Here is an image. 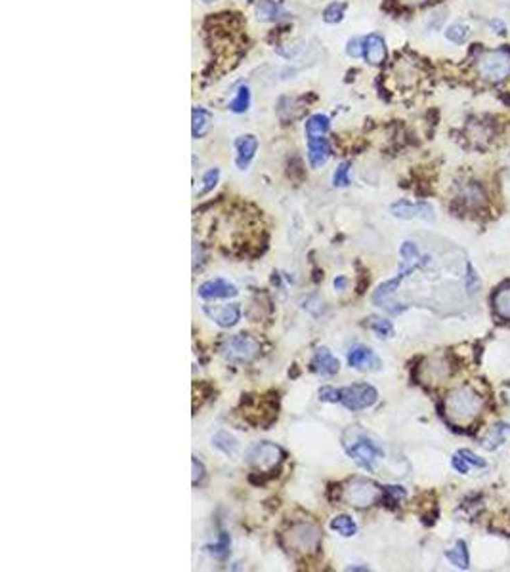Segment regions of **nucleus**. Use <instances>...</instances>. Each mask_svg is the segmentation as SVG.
<instances>
[{
	"label": "nucleus",
	"instance_id": "7",
	"mask_svg": "<svg viewBox=\"0 0 510 572\" xmlns=\"http://www.w3.org/2000/svg\"><path fill=\"white\" fill-rule=\"evenodd\" d=\"M222 353L235 363H250L260 355V342L248 334H235L226 340Z\"/></svg>",
	"mask_w": 510,
	"mask_h": 572
},
{
	"label": "nucleus",
	"instance_id": "44",
	"mask_svg": "<svg viewBox=\"0 0 510 572\" xmlns=\"http://www.w3.org/2000/svg\"><path fill=\"white\" fill-rule=\"evenodd\" d=\"M205 2H214V0H205Z\"/></svg>",
	"mask_w": 510,
	"mask_h": 572
},
{
	"label": "nucleus",
	"instance_id": "4",
	"mask_svg": "<svg viewBox=\"0 0 510 572\" xmlns=\"http://www.w3.org/2000/svg\"><path fill=\"white\" fill-rule=\"evenodd\" d=\"M476 71L479 78L487 83L497 84L510 78V48H495L479 53Z\"/></svg>",
	"mask_w": 510,
	"mask_h": 572
},
{
	"label": "nucleus",
	"instance_id": "41",
	"mask_svg": "<svg viewBox=\"0 0 510 572\" xmlns=\"http://www.w3.org/2000/svg\"><path fill=\"white\" fill-rule=\"evenodd\" d=\"M346 286H348V279L346 277H337L334 279V288L337 290H344Z\"/></svg>",
	"mask_w": 510,
	"mask_h": 572
},
{
	"label": "nucleus",
	"instance_id": "9",
	"mask_svg": "<svg viewBox=\"0 0 510 572\" xmlns=\"http://www.w3.org/2000/svg\"><path fill=\"white\" fill-rule=\"evenodd\" d=\"M390 210L400 220H425L432 221L434 208L428 202H411V200H398L390 206Z\"/></svg>",
	"mask_w": 510,
	"mask_h": 572
},
{
	"label": "nucleus",
	"instance_id": "20",
	"mask_svg": "<svg viewBox=\"0 0 510 572\" xmlns=\"http://www.w3.org/2000/svg\"><path fill=\"white\" fill-rule=\"evenodd\" d=\"M283 15H285V10L275 0H260L256 6V17L260 21H278Z\"/></svg>",
	"mask_w": 510,
	"mask_h": 572
},
{
	"label": "nucleus",
	"instance_id": "12",
	"mask_svg": "<svg viewBox=\"0 0 510 572\" xmlns=\"http://www.w3.org/2000/svg\"><path fill=\"white\" fill-rule=\"evenodd\" d=\"M258 149V139L253 134H245L235 139V166L239 170L248 168Z\"/></svg>",
	"mask_w": 510,
	"mask_h": 572
},
{
	"label": "nucleus",
	"instance_id": "39",
	"mask_svg": "<svg viewBox=\"0 0 510 572\" xmlns=\"http://www.w3.org/2000/svg\"><path fill=\"white\" fill-rule=\"evenodd\" d=\"M459 454H461L463 458H466V462H468L470 465H476V467H486V465H487L486 460L478 458L476 454H474V452H472V450H468V449L459 450Z\"/></svg>",
	"mask_w": 510,
	"mask_h": 572
},
{
	"label": "nucleus",
	"instance_id": "10",
	"mask_svg": "<svg viewBox=\"0 0 510 572\" xmlns=\"http://www.w3.org/2000/svg\"><path fill=\"white\" fill-rule=\"evenodd\" d=\"M197 294L201 300L212 302V300H228V297H235L239 294L237 286L233 282L226 281V279H212L199 284Z\"/></svg>",
	"mask_w": 510,
	"mask_h": 572
},
{
	"label": "nucleus",
	"instance_id": "8",
	"mask_svg": "<svg viewBox=\"0 0 510 572\" xmlns=\"http://www.w3.org/2000/svg\"><path fill=\"white\" fill-rule=\"evenodd\" d=\"M377 401H379V391L369 383H354L340 389V403L352 412L371 408Z\"/></svg>",
	"mask_w": 510,
	"mask_h": 572
},
{
	"label": "nucleus",
	"instance_id": "25",
	"mask_svg": "<svg viewBox=\"0 0 510 572\" xmlns=\"http://www.w3.org/2000/svg\"><path fill=\"white\" fill-rule=\"evenodd\" d=\"M230 111L235 114H243L247 113L248 107H250V90H248V86H241L239 90H237V94H235V98L230 101Z\"/></svg>",
	"mask_w": 510,
	"mask_h": 572
},
{
	"label": "nucleus",
	"instance_id": "11",
	"mask_svg": "<svg viewBox=\"0 0 510 572\" xmlns=\"http://www.w3.org/2000/svg\"><path fill=\"white\" fill-rule=\"evenodd\" d=\"M205 313L210 319L216 322L220 328H232L235 327L241 319V305L239 304H226L220 307H205Z\"/></svg>",
	"mask_w": 510,
	"mask_h": 572
},
{
	"label": "nucleus",
	"instance_id": "19",
	"mask_svg": "<svg viewBox=\"0 0 510 572\" xmlns=\"http://www.w3.org/2000/svg\"><path fill=\"white\" fill-rule=\"evenodd\" d=\"M331 130V121L327 114H312L306 124H304V132H306V137H321L325 136L327 132Z\"/></svg>",
	"mask_w": 510,
	"mask_h": 572
},
{
	"label": "nucleus",
	"instance_id": "29",
	"mask_svg": "<svg viewBox=\"0 0 510 572\" xmlns=\"http://www.w3.org/2000/svg\"><path fill=\"white\" fill-rule=\"evenodd\" d=\"M344 10H346V4L344 2H332L329 6L323 10V21L329 23V25H334V23L342 21L344 17Z\"/></svg>",
	"mask_w": 510,
	"mask_h": 572
},
{
	"label": "nucleus",
	"instance_id": "6",
	"mask_svg": "<svg viewBox=\"0 0 510 572\" xmlns=\"http://www.w3.org/2000/svg\"><path fill=\"white\" fill-rule=\"evenodd\" d=\"M283 458H285L283 449L270 441L256 442L247 452V462L258 471H271L273 467H278L283 462Z\"/></svg>",
	"mask_w": 510,
	"mask_h": 572
},
{
	"label": "nucleus",
	"instance_id": "14",
	"mask_svg": "<svg viewBox=\"0 0 510 572\" xmlns=\"http://www.w3.org/2000/svg\"><path fill=\"white\" fill-rule=\"evenodd\" d=\"M308 141V162L312 168H321L331 157V145L321 137H306Z\"/></svg>",
	"mask_w": 510,
	"mask_h": 572
},
{
	"label": "nucleus",
	"instance_id": "18",
	"mask_svg": "<svg viewBox=\"0 0 510 572\" xmlns=\"http://www.w3.org/2000/svg\"><path fill=\"white\" fill-rule=\"evenodd\" d=\"M491 305H493V311L499 319L510 320V282L495 290Z\"/></svg>",
	"mask_w": 510,
	"mask_h": 572
},
{
	"label": "nucleus",
	"instance_id": "38",
	"mask_svg": "<svg viewBox=\"0 0 510 572\" xmlns=\"http://www.w3.org/2000/svg\"><path fill=\"white\" fill-rule=\"evenodd\" d=\"M384 498H390V502L398 503L405 498V490L402 487H384Z\"/></svg>",
	"mask_w": 510,
	"mask_h": 572
},
{
	"label": "nucleus",
	"instance_id": "3",
	"mask_svg": "<svg viewBox=\"0 0 510 572\" xmlns=\"http://www.w3.org/2000/svg\"><path fill=\"white\" fill-rule=\"evenodd\" d=\"M337 498L354 508H369L384 500V488H380L373 480L350 479L344 485H340Z\"/></svg>",
	"mask_w": 510,
	"mask_h": 572
},
{
	"label": "nucleus",
	"instance_id": "5",
	"mask_svg": "<svg viewBox=\"0 0 510 572\" xmlns=\"http://www.w3.org/2000/svg\"><path fill=\"white\" fill-rule=\"evenodd\" d=\"M283 540L293 553H316L321 544V530L314 523H296L283 534Z\"/></svg>",
	"mask_w": 510,
	"mask_h": 572
},
{
	"label": "nucleus",
	"instance_id": "1",
	"mask_svg": "<svg viewBox=\"0 0 510 572\" xmlns=\"http://www.w3.org/2000/svg\"><path fill=\"white\" fill-rule=\"evenodd\" d=\"M445 416L455 426H468L484 410V397L470 385H459L445 397Z\"/></svg>",
	"mask_w": 510,
	"mask_h": 572
},
{
	"label": "nucleus",
	"instance_id": "16",
	"mask_svg": "<svg viewBox=\"0 0 510 572\" xmlns=\"http://www.w3.org/2000/svg\"><path fill=\"white\" fill-rule=\"evenodd\" d=\"M348 365L356 370H369V368H379L380 361L369 347L356 345L348 353Z\"/></svg>",
	"mask_w": 510,
	"mask_h": 572
},
{
	"label": "nucleus",
	"instance_id": "24",
	"mask_svg": "<svg viewBox=\"0 0 510 572\" xmlns=\"http://www.w3.org/2000/svg\"><path fill=\"white\" fill-rule=\"evenodd\" d=\"M445 557H448V561H451V563L455 564L457 569H468V564H470V559H468V551H466V544H464L463 540L457 541L455 549H449V551H445Z\"/></svg>",
	"mask_w": 510,
	"mask_h": 572
},
{
	"label": "nucleus",
	"instance_id": "32",
	"mask_svg": "<svg viewBox=\"0 0 510 572\" xmlns=\"http://www.w3.org/2000/svg\"><path fill=\"white\" fill-rule=\"evenodd\" d=\"M218 180H220V168H209V170L203 174V187L201 191H199V195H207V193H210V191L216 187Z\"/></svg>",
	"mask_w": 510,
	"mask_h": 572
},
{
	"label": "nucleus",
	"instance_id": "23",
	"mask_svg": "<svg viewBox=\"0 0 510 572\" xmlns=\"http://www.w3.org/2000/svg\"><path fill=\"white\" fill-rule=\"evenodd\" d=\"M331 528L337 534H340V536H344V538H350V536H354L357 532L356 521L350 517V515H337V517H332Z\"/></svg>",
	"mask_w": 510,
	"mask_h": 572
},
{
	"label": "nucleus",
	"instance_id": "22",
	"mask_svg": "<svg viewBox=\"0 0 510 572\" xmlns=\"http://www.w3.org/2000/svg\"><path fill=\"white\" fill-rule=\"evenodd\" d=\"M212 447L216 450H220L226 456H233V454L237 452V441H235V437H232L228 431H218V433L212 437Z\"/></svg>",
	"mask_w": 510,
	"mask_h": 572
},
{
	"label": "nucleus",
	"instance_id": "2",
	"mask_svg": "<svg viewBox=\"0 0 510 572\" xmlns=\"http://www.w3.org/2000/svg\"><path fill=\"white\" fill-rule=\"evenodd\" d=\"M342 444H344V450L354 462H356L359 467H364L367 471H375L377 469V464L379 460L384 454H382V449L377 447L375 442L359 429H350L344 435L342 439Z\"/></svg>",
	"mask_w": 510,
	"mask_h": 572
},
{
	"label": "nucleus",
	"instance_id": "34",
	"mask_svg": "<svg viewBox=\"0 0 510 572\" xmlns=\"http://www.w3.org/2000/svg\"><path fill=\"white\" fill-rule=\"evenodd\" d=\"M400 256H402V259L405 261V263H417L418 261L417 244L411 243V241H405V243L400 246ZM423 259H420V261H423Z\"/></svg>",
	"mask_w": 510,
	"mask_h": 572
},
{
	"label": "nucleus",
	"instance_id": "27",
	"mask_svg": "<svg viewBox=\"0 0 510 572\" xmlns=\"http://www.w3.org/2000/svg\"><path fill=\"white\" fill-rule=\"evenodd\" d=\"M507 435H510V426H507V424H499V426H495L493 429L489 431V437L484 439V447L489 450L497 449V447H499V444L507 439Z\"/></svg>",
	"mask_w": 510,
	"mask_h": 572
},
{
	"label": "nucleus",
	"instance_id": "15",
	"mask_svg": "<svg viewBox=\"0 0 510 572\" xmlns=\"http://www.w3.org/2000/svg\"><path fill=\"white\" fill-rule=\"evenodd\" d=\"M312 370L321 376H334L340 370V361L327 347H319L312 358Z\"/></svg>",
	"mask_w": 510,
	"mask_h": 572
},
{
	"label": "nucleus",
	"instance_id": "42",
	"mask_svg": "<svg viewBox=\"0 0 510 572\" xmlns=\"http://www.w3.org/2000/svg\"><path fill=\"white\" fill-rule=\"evenodd\" d=\"M398 2L403 6H420V4H426L428 0H398Z\"/></svg>",
	"mask_w": 510,
	"mask_h": 572
},
{
	"label": "nucleus",
	"instance_id": "40",
	"mask_svg": "<svg viewBox=\"0 0 510 572\" xmlns=\"http://www.w3.org/2000/svg\"><path fill=\"white\" fill-rule=\"evenodd\" d=\"M451 465H453V469L459 473H468V469H470V464L466 462V458H463L459 452H457L455 456H453V460H451Z\"/></svg>",
	"mask_w": 510,
	"mask_h": 572
},
{
	"label": "nucleus",
	"instance_id": "36",
	"mask_svg": "<svg viewBox=\"0 0 510 572\" xmlns=\"http://www.w3.org/2000/svg\"><path fill=\"white\" fill-rule=\"evenodd\" d=\"M346 53H348L350 58H359V55H364V38H352V40H348Z\"/></svg>",
	"mask_w": 510,
	"mask_h": 572
},
{
	"label": "nucleus",
	"instance_id": "28",
	"mask_svg": "<svg viewBox=\"0 0 510 572\" xmlns=\"http://www.w3.org/2000/svg\"><path fill=\"white\" fill-rule=\"evenodd\" d=\"M367 327L371 328L373 332L379 336V338H392V336H394V327H392V322L386 319L371 317L369 322H367Z\"/></svg>",
	"mask_w": 510,
	"mask_h": 572
},
{
	"label": "nucleus",
	"instance_id": "43",
	"mask_svg": "<svg viewBox=\"0 0 510 572\" xmlns=\"http://www.w3.org/2000/svg\"><path fill=\"white\" fill-rule=\"evenodd\" d=\"M348 571H369L367 566H348Z\"/></svg>",
	"mask_w": 510,
	"mask_h": 572
},
{
	"label": "nucleus",
	"instance_id": "31",
	"mask_svg": "<svg viewBox=\"0 0 510 572\" xmlns=\"http://www.w3.org/2000/svg\"><path fill=\"white\" fill-rule=\"evenodd\" d=\"M350 168H352L350 162H340L339 166H337L334 174H332V185H334V187H348Z\"/></svg>",
	"mask_w": 510,
	"mask_h": 572
},
{
	"label": "nucleus",
	"instance_id": "13",
	"mask_svg": "<svg viewBox=\"0 0 510 572\" xmlns=\"http://www.w3.org/2000/svg\"><path fill=\"white\" fill-rule=\"evenodd\" d=\"M364 58L367 63L371 65H380L382 61L386 60V42L384 38L371 33L364 38Z\"/></svg>",
	"mask_w": 510,
	"mask_h": 572
},
{
	"label": "nucleus",
	"instance_id": "26",
	"mask_svg": "<svg viewBox=\"0 0 510 572\" xmlns=\"http://www.w3.org/2000/svg\"><path fill=\"white\" fill-rule=\"evenodd\" d=\"M230 546H232L230 534L220 532L216 544H212V546H209L207 549H209V553L214 557V559H218V561H224L226 557L230 555Z\"/></svg>",
	"mask_w": 510,
	"mask_h": 572
},
{
	"label": "nucleus",
	"instance_id": "35",
	"mask_svg": "<svg viewBox=\"0 0 510 572\" xmlns=\"http://www.w3.org/2000/svg\"><path fill=\"white\" fill-rule=\"evenodd\" d=\"M319 399L323 403H340V389L334 388H321L319 389Z\"/></svg>",
	"mask_w": 510,
	"mask_h": 572
},
{
	"label": "nucleus",
	"instance_id": "30",
	"mask_svg": "<svg viewBox=\"0 0 510 572\" xmlns=\"http://www.w3.org/2000/svg\"><path fill=\"white\" fill-rule=\"evenodd\" d=\"M468 37V27L463 25V23H455V25H449L445 29V38L455 42V44H463L464 40Z\"/></svg>",
	"mask_w": 510,
	"mask_h": 572
},
{
	"label": "nucleus",
	"instance_id": "21",
	"mask_svg": "<svg viewBox=\"0 0 510 572\" xmlns=\"http://www.w3.org/2000/svg\"><path fill=\"white\" fill-rule=\"evenodd\" d=\"M461 202L464 206H470V208H479V206L486 202V195L484 189L479 187L478 183H468L461 193Z\"/></svg>",
	"mask_w": 510,
	"mask_h": 572
},
{
	"label": "nucleus",
	"instance_id": "33",
	"mask_svg": "<svg viewBox=\"0 0 510 572\" xmlns=\"http://www.w3.org/2000/svg\"><path fill=\"white\" fill-rule=\"evenodd\" d=\"M464 286H466V292L470 294V296H474L476 292L479 290V277L478 273H476V269L472 267V263L468 261L466 263V275H464Z\"/></svg>",
	"mask_w": 510,
	"mask_h": 572
},
{
	"label": "nucleus",
	"instance_id": "37",
	"mask_svg": "<svg viewBox=\"0 0 510 572\" xmlns=\"http://www.w3.org/2000/svg\"><path fill=\"white\" fill-rule=\"evenodd\" d=\"M192 465H194V479H192V483H194V487H197L205 479V465H203V462L197 456H194Z\"/></svg>",
	"mask_w": 510,
	"mask_h": 572
},
{
	"label": "nucleus",
	"instance_id": "17",
	"mask_svg": "<svg viewBox=\"0 0 510 572\" xmlns=\"http://www.w3.org/2000/svg\"><path fill=\"white\" fill-rule=\"evenodd\" d=\"M212 126V113L205 107H195L192 111V134L195 139L205 137L210 132Z\"/></svg>",
	"mask_w": 510,
	"mask_h": 572
}]
</instances>
